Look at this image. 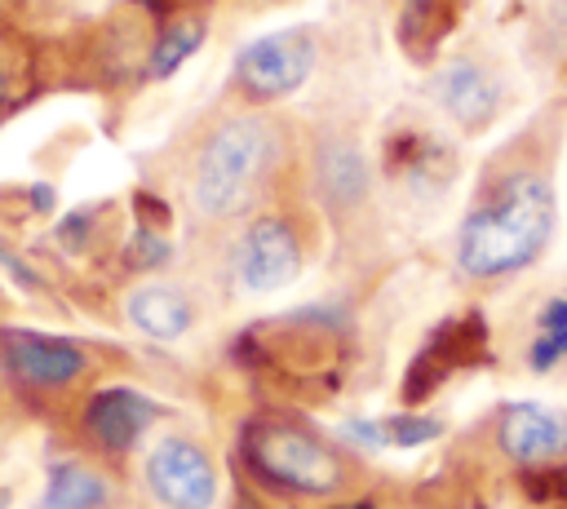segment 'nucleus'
Returning a JSON list of instances; mask_svg holds the SVG:
<instances>
[{"label":"nucleus","instance_id":"f257e3e1","mask_svg":"<svg viewBox=\"0 0 567 509\" xmlns=\"http://www.w3.org/2000/svg\"><path fill=\"white\" fill-rule=\"evenodd\" d=\"M554 235V186L532 173H505L465 212L456 235V266L474 279H501L540 257Z\"/></svg>","mask_w":567,"mask_h":509},{"label":"nucleus","instance_id":"f03ea898","mask_svg":"<svg viewBox=\"0 0 567 509\" xmlns=\"http://www.w3.org/2000/svg\"><path fill=\"white\" fill-rule=\"evenodd\" d=\"M284 159V133L266 115H226L195 155L190 204L204 221L244 217Z\"/></svg>","mask_w":567,"mask_h":509},{"label":"nucleus","instance_id":"7ed1b4c3","mask_svg":"<svg viewBox=\"0 0 567 509\" xmlns=\"http://www.w3.org/2000/svg\"><path fill=\"white\" fill-rule=\"evenodd\" d=\"M244 465L275 491L332 496L346 482V456L292 412H257L239 434Z\"/></svg>","mask_w":567,"mask_h":509},{"label":"nucleus","instance_id":"20e7f679","mask_svg":"<svg viewBox=\"0 0 567 509\" xmlns=\"http://www.w3.org/2000/svg\"><path fill=\"white\" fill-rule=\"evenodd\" d=\"M315 58H319V49H315V35L306 27L270 31V35L239 49L230 80L248 102H279L310 80Z\"/></svg>","mask_w":567,"mask_h":509},{"label":"nucleus","instance_id":"39448f33","mask_svg":"<svg viewBox=\"0 0 567 509\" xmlns=\"http://www.w3.org/2000/svg\"><path fill=\"white\" fill-rule=\"evenodd\" d=\"M301 270V235L292 217L261 212L248 221V230L235 243V279L244 292H275L292 283Z\"/></svg>","mask_w":567,"mask_h":509},{"label":"nucleus","instance_id":"423d86ee","mask_svg":"<svg viewBox=\"0 0 567 509\" xmlns=\"http://www.w3.org/2000/svg\"><path fill=\"white\" fill-rule=\"evenodd\" d=\"M146 487L164 509H208L217 496V469L195 438L168 434L146 456Z\"/></svg>","mask_w":567,"mask_h":509},{"label":"nucleus","instance_id":"0eeeda50","mask_svg":"<svg viewBox=\"0 0 567 509\" xmlns=\"http://www.w3.org/2000/svg\"><path fill=\"white\" fill-rule=\"evenodd\" d=\"M483 341H487V323H483L478 310L447 319V323L421 345V354L412 359V367H408V376H403V398H408V403H421V398L434 394L439 381H447L456 367L478 363V359H483Z\"/></svg>","mask_w":567,"mask_h":509},{"label":"nucleus","instance_id":"6e6552de","mask_svg":"<svg viewBox=\"0 0 567 509\" xmlns=\"http://www.w3.org/2000/svg\"><path fill=\"white\" fill-rule=\"evenodd\" d=\"M0 354H4L9 376H18L31 389H62L89 367V354L75 341H58L40 332H4Z\"/></svg>","mask_w":567,"mask_h":509},{"label":"nucleus","instance_id":"1a4fd4ad","mask_svg":"<svg viewBox=\"0 0 567 509\" xmlns=\"http://www.w3.org/2000/svg\"><path fill=\"white\" fill-rule=\"evenodd\" d=\"M496 443L518 465H549L567 456V412L549 403H509L496 425Z\"/></svg>","mask_w":567,"mask_h":509},{"label":"nucleus","instance_id":"9d476101","mask_svg":"<svg viewBox=\"0 0 567 509\" xmlns=\"http://www.w3.org/2000/svg\"><path fill=\"white\" fill-rule=\"evenodd\" d=\"M434 102L461 124V128H487L501 111V80L487 62L452 58L434 71Z\"/></svg>","mask_w":567,"mask_h":509},{"label":"nucleus","instance_id":"9b49d317","mask_svg":"<svg viewBox=\"0 0 567 509\" xmlns=\"http://www.w3.org/2000/svg\"><path fill=\"white\" fill-rule=\"evenodd\" d=\"M155 403L142 398L137 389H124V385H111V389H97L84 407V429L89 438L102 447V451H128L155 420Z\"/></svg>","mask_w":567,"mask_h":509},{"label":"nucleus","instance_id":"f8f14e48","mask_svg":"<svg viewBox=\"0 0 567 509\" xmlns=\"http://www.w3.org/2000/svg\"><path fill=\"white\" fill-rule=\"evenodd\" d=\"M124 314L137 332L155 336V341H173L195 323V305L182 288L173 283H142L124 297Z\"/></svg>","mask_w":567,"mask_h":509},{"label":"nucleus","instance_id":"ddd939ff","mask_svg":"<svg viewBox=\"0 0 567 509\" xmlns=\"http://www.w3.org/2000/svg\"><path fill=\"white\" fill-rule=\"evenodd\" d=\"M315 186L328 208H354L368 190V159L350 137H328L315 155Z\"/></svg>","mask_w":567,"mask_h":509},{"label":"nucleus","instance_id":"4468645a","mask_svg":"<svg viewBox=\"0 0 567 509\" xmlns=\"http://www.w3.org/2000/svg\"><path fill=\"white\" fill-rule=\"evenodd\" d=\"M111 496L106 478L80 460H62L53 465L49 474V487H44V509H102Z\"/></svg>","mask_w":567,"mask_h":509},{"label":"nucleus","instance_id":"2eb2a0df","mask_svg":"<svg viewBox=\"0 0 567 509\" xmlns=\"http://www.w3.org/2000/svg\"><path fill=\"white\" fill-rule=\"evenodd\" d=\"M199 44H204V22H199V18H182V22L164 27L159 40H155V49H151V66H146V75H151V80L173 75Z\"/></svg>","mask_w":567,"mask_h":509},{"label":"nucleus","instance_id":"dca6fc26","mask_svg":"<svg viewBox=\"0 0 567 509\" xmlns=\"http://www.w3.org/2000/svg\"><path fill=\"white\" fill-rule=\"evenodd\" d=\"M381 429H385V447H416V443H430L439 434V420H430V416H390Z\"/></svg>","mask_w":567,"mask_h":509},{"label":"nucleus","instance_id":"f3484780","mask_svg":"<svg viewBox=\"0 0 567 509\" xmlns=\"http://www.w3.org/2000/svg\"><path fill=\"white\" fill-rule=\"evenodd\" d=\"M527 359H532V367H536V372H545V367L563 363V359H567V332H540Z\"/></svg>","mask_w":567,"mask_h":509},{"label":"nucleus","instance_id":"a211bd4d","mask_svg":"<svg viewBox=\"0 0 567 509\" xmlns=\"http://www.w3.org/2000/svg\"><path fill=\"white\" fill-rule=\"evenodd\" d=\"M540 332H567V297L545 301V310H540Z\"/></svg>","mask_w":567,"mask_h":509},{"label":"nucleus","instance_id":"6ab92c4d","mask_svg":"<svg viewBox=\"0 0 567 509\" xmlns=\"http://www.w3.org/2000/svg\"><path fill=\"white\" fill-rule=\"evenodd\" d=\"M0 266H9V270H13V279H22L27 288H40V279H35V274H31V270H27V266H22V261H18L9 248H0Z\"/></svg>","mask_w":567,"mask_h":509},{"label":"nucleus","instance_id":"aec40b11","mask_svg":"<svg viewBox=\"0 0 567 509\" xmlns=\"http://www.w3.org/2000/svg\"><path fill=\"white\" fill-rule=\"evenodd\" d=\"M341 509H377V505H341Z\"/></svg>","mask_w":567,"mask_h":509},{"label":"nucleus","instance_id":"412c9836","mask_svg":"<svg viewBox=\"0 0 567 509\" xmlns=\"http://www.w3.org/2000/svg\"><path fill=\"white\" fill-rule=\"evenodd\" d=\"M0 102H4V66H0Z\"/></svg>","mask_w":567,"mask_h":509}]
</instances>
